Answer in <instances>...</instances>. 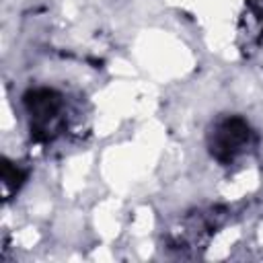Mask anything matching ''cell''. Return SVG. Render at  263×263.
I'll return each mask as SVG.
<instances>
[{"mask_svg":"<svg viewBox=\"0 0 263 263\" xmlns=\"http://www.w3.org/2000/svg\"><path fill=\"white\" fill-rule=\"evenodd\" d=\"M257 144L255 129L240 115L218 117L208 132V150L220 164H232Z\"/></svg>","mask_w":263,"mask_h":263,"instance_id":"7a4b0ae2","label":"cell"},{"mask_svg":"<svg viewBox=\"0 0 263 263\" xmlns=\"http://www.w3.org/2000/svg\"><path fill=\"white\" fill-rule=\"evenodd\" d=\"M29 132L37 142H51L66 125V103L64 97L47 86L31 88L23 97Z\"/></svg>","mask_w":263,"mask_h":263,"instance_id":"6da1fadb","label":"cell"}]
</instances>
